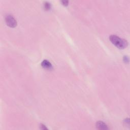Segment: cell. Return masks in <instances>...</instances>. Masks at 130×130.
<instances>
[{"mask_svg":"<svg viewBox=\"0 0 130 130\" xmlns=\"http://www.w3.org/2000/svg\"><path fill=\"white\" fill-rule=\"evenodd\" d=\"M40 128L43 129V130H45V129H48V128L46 127V126L45 125H44L43 124H40Z\"/></svg>","mask_w":130,"mask_h":130,"instance_id":"8992f818","label":"cell"},{"mask_svg":"<svg viewBox=\"0 0 130 130\" xmlns=\"http://www.w3.org/2000/svg\"><path fill=\"white\" fill-rule=\"evenodd\" d=\"M62 3L63 5L65 6H67L68 5V1H62Z\"/></svg>","mask_w":130,"mask_h":130,"instance_id":"52a82bcc","label":"cell"},{"mask_svg":"<svg viewBox=\"0 0 130 130\" xmlns=\"http://www.w3.org/2000/svg\"><path fill=\"white\" fill-rule=\"evenodd\" d=\"M44 7L45 8V9L46 10H49L50 8V4L48 3H46L45 4H44Z\"/></svg>","mask_w":130,"mask_h":130,"instance_id":"5b68a950","label":"cell"},{"mask_svg":"<svg viewBox=\"0 0 130 130\" xmlns=\"http://www.w3.org/2000/svg\"><path fill=\"white\" fill-rule=\"evenodd\" d=\"M109 39L113 44L120 49H124L128 45V43L125 40L121 39L116 35H111Z\"/></svg>","mask_w":130,"mask_h":130,"instance_id":"6da1fadb","label":"cell"},{"mask_svg":"<svg viewBox=\"0 0 130 130\" xmlns=\"http://www.w3.org/2000/svg\"><path fill=\"white\" fill-rule=\"evenodd\" d=\"M5 21L8 26L11 28H15L17 25V21L15 19L10 15H8L5 17Z\"/></svg>","mask_w":130,"mask_h":130,"instance_id":"7a4b0ae2","label":"cell"},{"mask_svg":"<svg viewBox=\"0 0 130 130\" xmlns=\"http://www.w3.org/2000/svg\"><path fill=\"white\" fill-rule=\"evenodd\" d=\"M42 67L46 70H50L53 68L51 64L47 60H44L41 63Z\"/></svg>","mask_w":130,"mask_h":130,"instance_id":"277c9868","label":"cell"},{"mask_svg":"<svg viewBox=\"0 0 130 130\" xmlns=\"http://www.w3.org/2000/svg\"><path fill=\"white\" fill-rule=\"evenodd\" d=\"M96 127L98 129L100 130H106L108 129V127L107 124H106V123H105L104 122L101 121H99L97 122Z\"/></svg>","mask_w":130,"mask_h":130,"instance_id":"3957f363","label":"cell"}]
</instances>
